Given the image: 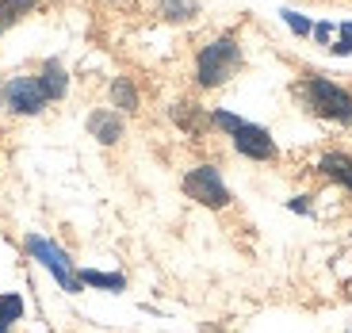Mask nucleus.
I'll return each instance as SVG.
<instances>
[{
  "instance_id": "1",
  "label": "nucleus",
  "mask_w": 352,
  "mask_h": 333,
  "mask_svg": "<svg viewBox=\"0 0 352 333\" xmlns=\"http://www.w3.org/2000/svg\"><path fill=\"white\" fill-rule=\"evenodd\" d=\"M241 62H245V58H241L238 39L219 35L195 54V80H199V88H219L241 69Z\"/></svg>"
},
{
  "instance_id": "2",
  "label": "nucleus",
  "mask_w": 352,
  "mask_h": 333,
  "mask_svg": "<svg viewBox=\"0 0 352 333\" xmlns=\"http://www.w3.org/2000/svg\"><path fill=\"white\" fill-rule=\"evenodd\" d=\"M299 96L314 115H322V119H329V123L352 127V92L349 88L333 85L329 77H307L299 85Z\"/></svg>"
},
{
  "instance_id": "3",
  "label": "nucleus",
  "mask_w": 352,
  "mask_h": 333,
  "mask_svg": "<svg viewBox=\"0 0 352 333\" xmlns=\"http://www.w3.org/2000/svg\"><path fill=\"white\" fill-rule=\"evenodd\" d=\"M23 246H27V253H31V261L43 264L54 280H58V288H62V291H69V295H80V291H85V283H80L77 268H73V261H69V253H65L58 241H50V237H43V234H27Z\"/></svg>"
},
{
  "instance_id": "4",
  "label": "nucleus",
  "mask_w": 352,
  "mask_h": 333,
  "mask_svg": "<svg viewBox=\"0 0 352 333\" xmlns=\"http://www.w3.org/2000/svg\"><path fill=\"white\" fill-rule=\"evenodd\" d=\"M184 195L188 200H195L199 207H211V211H222L230 207V188L226 180H222V173L214 165H195L184 173Z\"/></svg>"
},
{
  "instance_id": "5",
  "label": "nucleus",
  "mask_w": 352,
  "mask_h": 333,
  "mask_svg": "<svg viewBox=\"0 0 352 333\" xmlns=\"http://www.w3.org/2000/svg\"><path fill=\"white\" fill-rule=\"evenodd\" d=\"M4 104H8L16 115H38L46 107L38 77H12L8 85H4Z\"/></svg>"
},
{
  "instance_id": "6",
  "label": "nucleus",
  "mask_w": 352,
  "mask_h": 333,
  "mask_svg": "<svg viewBox=\"0 0 352 333\" xmlns=\"http://www.w3.org/2000/svg\"><path fill=\"white\" fill-rule=\"evenodd\" d=\"M230 138H234V149L249 161H272L276 158V138L256 123H241Z\"/></svg>"
},
{
  "instance_id": "7",
  "label": "nucleus",
  "mask_w": 352,
  "mask_h": 333,
  "mask_svg": "<svg viewBox=\"0 0 352 333\" xmlns=\"http://www.w3.org/2000/svg\"><path fill=\"white\" fill-rule=\"evenodd\" d=\"M88 134L104 146H115V142L123 138V115L115 111V107H96V111L88 115Z\"/></svg>"
},
{
  "instance_id": "8",
  "label": "nucleus",
  "mask_w": 352,
  "mask_h": 333,
  "mask_svg": "<svg viewBox=\"0 0 352 333\" xmlns=\"http://www.w3.org/2000/svg\"><path fill=\"white\" fill-rule=\"evenodd\" d=\"M38 88H43L46 104H50V100H62L65 92H69V73H65V65L58 62V58H50V62L38 69Z\"/></svg>"
},
{
  "instance_id": "9",
  "label": "nucleus",
  "mask_w": 352,
  "mask_h": 333,
  "mask_svg": "<svg viewBox=\"0 0 352 333\" xmlns=\"http://www.w3.org/2000/svg\"><path fill=\"white\" fill-rule=\"evenodd\" d=\"M318 173L329 176L333 184H341L344 192H352V158H349V153H322Z\"/></svg>"
},
{
  "instance_id": "10",
  "label": "nucleus",
  "mask_w": 352,
  "mask_h": 333,
  "mask_svg": "<svg viewBox=\"0 0 352 333\" xmlns=\"http://www.w3.org/2000/svg\"><path fill=\"white\" fill-rule=\"evenodd\" d=\"M85 288H100V291H126V276L123 272H100V268H80L77 272Z\"/></svg>"
},
{
  "instance_id": "11",
  "label": "nucleus",
  "mask_w": 352,
  "mask_h": 333,
  "mask_svg": "<svg viewBox=\"0 0 352 333\" xmlns=\"http://www.w3.org/2000/svg\"><path fill=\"white\" fill-rule=\"evenodd\" d=\"M35 12V0H0V35H8L23 16Z\"/></svg>"
},
{
  "instance_id": "12",
  "label": "nucleus",
  "mask_w": 352,
  "mask_h": 333,
  "mask_svg": "<svg viewBox=\"0 0 352 333\" xmlns=\"http://www.w3.org/2000/svg\"><path fill=\"white\" fill-rule=\"evenodd\" d=\"M23 318V295L19 291H0V333H12V325Z\"/></svg>"
},
{
  "instance_id": "13",
  "label": "nucleus",
  "mask_w": 352,
  "mask_h": 333,
  "mask_svg": "<svg viewBox=\"0 0 352 333\" xmlns=\"http://www.w3.org/2000/svg\"><path fill=\"white\" fill-rule=\"evenodd\" d=\"M111 107H119V111H138V88H134L131 77L111 80Z\"/></svg>"
},
{
  "instance_id": "14",
  "label": "nucleus",
  "mask_w": 352,
  "mask_h": 333,
  "mask_svg": "<svg viewBox=\"0 0 352 333\" xmlns=\"http://www.w3.org/2000/svg\"><path fill=\"white\" fill-rule=\"evenodd\" d=\"M173 119H176V127H184L188 134H199L203 131V115H199V107H195V104H176L173 107Z\"/></svg>"
},
{
  "instance_id": "15",
  "label": "nucleus",
  "mask_w": 352,
  "mask_h": 333,
  "mask_svg": "<svg viewBox=\"0 0 352 333\" xmlns=\"http://www.w3.org/2000/svg\"><path fill=\"white\" fill-rule=\"evenodd\" d=\"M161 16L173 19V23H184L195 16V0H161Z\"/></svg>"
},
{
  "instance_id": "16",
  "label": "nucleus",
  "mask_w": 352,
  "mask_h": 333,
  "mask_svg": "<svg viewBox=\"0 0 352 333\" xmlns=\"http://www.w3.org/2000/svg\"><path fill=\"white\" fill-rule=\"evenodd\" d=\"M280 16H283V23H287V27H291V31H295V35H299V39L314 35V23H310L307 16H299V12H291V8H283Z\"/></svg>"
},
{
  "instance_id": "17",
  "label": "nucleus",
  "mask_w": 352,
  "mask_h": 333,
  "mask_svg": "<svg viewBox=\"0 0 352 333\" xmlns=\"http://www.w3.org/2000/svg\"><path fill=\"white\" fill-rule=\"evenodd\" d=\"M241 123H245V119H238L234 111H211V127H219V131H226V134H234Z\"/></svg>"
},
{
  "instance_id": "18",
  "label": "nucleus",
  "mask_w": 352,
  "mask_h": 333,
  "mask_svg": "<svg viewBox=\"0 0 352 333\" xmlns=\"http://www.w3.org/2000/svg\"><path fill=\"white\" fill-rule=\"evenodd\" d=\"M329 50L341 54V58H344V54H352V23H341V39H337V43L329 46Z\"/></svg>"
},
{
  "instance_id": "19",
  "label": "nucleus",
  "mask_w": 352,
  "mask_h": 333,
  "mask_svg": "<svg viewBox=\"0 0 352 333\" xmlns=\"http://www.w3.org/2000/svg\"><path fill=\"white\" fill-rule=\"evenodd\" d=\"M287 207L295 211V215H310V211H314V207H310V195H295V200H291Z\"/></svg>"
},
{
  "instance_id": "20",
  "label": "nucleus",
  "mask_w": 352,
  "mask_h": 333,
  "mask_svg": "<svg viewBox=\"0 0 352 333\" xmlns=\"http://www.w3.org/2000/svg\"><path fill=\"white\" fill-rule=\"evenodd\" d=\"M329 35H333V23H318V27H314V39H318V43H329Z\"/></svg>"
},
{
  "instance_id": "21",
  "label": "nucleus",
  "mask_w": 352,
  "mask_h": 333,
  "mask_svg": "<svg viewBox=\"0 0 352 333\" xmlns=\"http://www.w3.org/2000/svg\"><path fill=\"white\" fill-rule=\"evenodd\" d=\"M0 100H4V85H0Z\"/></svg>"
},
{
  "instance_id": "22",
  "label": "nucleus",
  "mask_w": 352,
  "mask_h": 333,
  "mask_svg": "<svg viewBox=\"0 0 352 333\" xmlns=\"http://www.w3.org/2000/svg\"><path fill=\"white\" fill-rule=\"evenodd\" d=\"M111 4H119V0H111Z\"/></svg>"
},
{
  "instance_id": "23",
  "label": "nucleus",
  "mask_w": 352,
  "mask_h": 333,
  "mask_svg": "<svg viewBox=\"0 0 352 333\" xmlns=\"http://www.w3.org/2000/svg\"><path fill=\"white\" fill-rule=\"evenodd\" d=\"M349 333H352V330H349Z\"/></svg>"
}]
</instances>
